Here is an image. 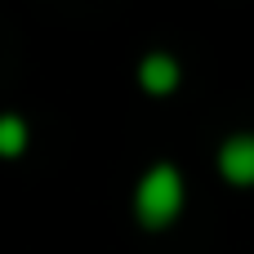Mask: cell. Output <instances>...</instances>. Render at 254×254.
<instances>
[{
	"instance_id": "cell-1",
	"label": "cell",
	"mask_w": 254,
	"mask_h": 254,
	"mask_svg": "<svg viewBox=\"0 0 254 254\" xmlns=\"http://www.w3.org/2000/svg\"><path fill=\"white\" fill-rule=\"evenodd\" d=\"M183 201H188V183H183L179 165H170V161L147 165L143 179L134 183V219H138L147 232L170 228V223L183 214Z\"/></svg>"
},
{
	"instance_id": "cell-3",
	"label": "cell",
	"mask_w": 254,
	"mask_h": 254,
	"mask_svg": "<svg viewBox=\"0 0 254 254\" xmlns=\"http://www.w3.org/2000/svg\"><path fill=\"white\" fill-rule=\"evenodd\" d=\"M179 85H183V67H179L174 54L152 49V54L138 58V89H143V94H152V98H170Z\"/></svg>"
},
{
	"instance_id": "cell-4",
	"label": "cell",
	"mask_w": 254,
	"mask_h": 254,
	"mask_svg": "<svg viewBox=\"0 0 254 254\" xmlns=\"http://www.w3.org/2000/svg\"><path fill=\"white\" fill-rule=\"evenodd\" d=\"M27 143H31L27 121H22V116H13V112H4V116H0V156H4V161H13V156H22V152H27Z\"/></svg>"
},
{
	"instance_id": "cell-2",
	"label": "cell",
	"mask_w": 254,
	"mask_h": 254,
	"mask_svg": "<svg viewBox=\"0 0 254 254\" xmlns=\"http://www.w3.org/2000/svg\"><path fill=\"white\" fill-rule=\"evenodd\" d=\"M214 165H219L223 183H232V188H254V134L250 129L228 134L223 147H219V156H214Z\"/></svg>"
}]
</instances>
